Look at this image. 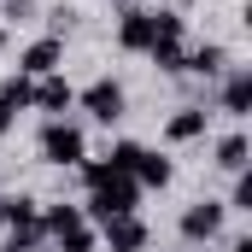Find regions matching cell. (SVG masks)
<instances>
[{
	"instance_id": "obj_24",
	"label": "cell",
	"mask_w": 252,
	"mask_h": 252,
	"mask_svg": "<svg viewBox=\"0 0 252 252\" xmlns=\"http://www.w3.org/2000/svg\"><path fill=\"white\" fill-rule=\"evenodd\" d=\"M0 47H6V24H0Z\"/></svg>"
},
{
	"instance_id": "obj_20",
	"label": "cell",
	"mask_w": 252,
	"mask_h": 252,
	"mask_svg": "<svg viewBox=\"0 0 252 252\" xmlns=\"http://www.w3.org/2000/svg\"><path fill=\"white\" fill-rule=\"evenodd\" d=\"M70 24H76V12H70V6H53V35H59V41H64Z\"/></svg>"
},
{
	"instance_id": "obj_16",
	"label": "cell",
	"mask_w": 252,
	"mask_h": 252,
	"mask_svg": "<svg viewBox=\"0 0 252 252\" xmlns=\"http://www.w3.org/2000/svg\"><path fill=\"white\" fill-rule=\"evenodd\" d=\"M30 94H35V82H30V76H6V82H0V106H6V112H24V106H30Z\"/></svg>"
},
{
	"instance_id": "obj_21",
	"label": "cell",
	"mask_w": 252,
	"mask_h": 252,
	"mask_svg": "<svg viewBox=\"0 0 252 252\" xmlns=\"http://www.w3.org/2000/svg\"><path fill=\"white\" fill-rule=\"evenodd\" d=\"M12 118H18V112H6V106H0V135H6V129H12Z\"/></svg>"
},
{
	"instance_id": "obj_18",
	"label": "cell",
	"mask_w": 252,
	"mask_h": 252,
	"mask_svg": "<svg viewBox=\"0 0 252 252\" xmlns=\"http://www.w3.org/2000/svg\"><path fill=\"white\" fill-rule=\"evenodd\" d=\"M0 18H6V24H30V18H35V0H6Z\"/></svg>"
},
{
	"instance_id": "obj_6",
	"label": "cell",
	"mask_w": 252,
	"mask_h": 252,
	"mask_svg": "<svg viewBox=\"0 0 252 252\" xmlns=\"http://www.w3.org/2000/svg\"><path fill=\"white\" fill-rule=\"evenodd\" d=\"M100 229V247L106 252H147V241H153V229L129 211V217H106V223H94Z\"/></svg>"
},
{
	"instance_id": "obj_19",
	"label": "cell",
	"mask_w": 252,
	"mask_h": 252,
	"mask_svg": "<svg viewBox=\"0 0 252 252\" xmlns=\"http://www.w3.org/2000/svg\"><path fill=\"white\" fill-rule=\"evenodd\" d=\"M229 211H252V176H247V170L235 176V199H229Z\"/></svg>"
},
{
	"instance_id": "obj_5",
	"label": "cell",
	"mask_w": 252,
	"mask_h": 252,
	"mask_svg": "<svg viewBox=\"0 0 252 252\" xmlns=\"http://www.w3.org/2000/svg\"><path fill=\"white\" fill-rule=\"evenodd\" d=\"M76 106H82V112H88L94 124H118L129 100H124V82H112V76H100V82H88V88L76 94Z\"/></svg>"
},
{
	"instance_id": "obj_7",
	"label": "cell",
	"mask_w": 252,
	"mask_h": 252,
	"mask_svg": "<svg viewBox=\"0 0 252 252\" xmlns=\"http://www.w3.org/2000/svg\"><path fill=\"white\" fill-rule=\"evenodd\" d=\"M59 64H64V41H59V35H41V41H30V47L18 53V76L41 82V76H53Z\"/></svg>"
},
{
	"instance_id": "obj_14",
	"label": "cell",
	"mask_w": 252,
	"mask_h": 252,
	"mask_svg": "<svg viewBox=\"0 0 252 252\" xmlns=\"http://www.w3.org/2000/svg\"><path fill=\"white\" fill-rule=\"evenodd\" d=\"M170 176H176V164H170L164 153H153V147H141V158H135V182H141V188H164Z\"/></svg>"
},
{
	"instance_id": "obj_3",
	"label": "cell",
	"mask_w": 252,
	"mask_h": 252,
	"mask_svg": "<svg viewBox=\"0 0 252 252\" xmlns=\"http://www.w3.org/2000/svg\"><path fill=\"white\" fill-rule=\"evenodd\" d=\"M182 53H188V24L176 12H153V47H147V59L164 76H182Z\"/></svg>"
},
{
	"instance_id": "obj_2",
	"label": "cell",
	"mask_w": 252,
	"mask_h": 252,
	"mask_svg": "<svg viewBox=\"0 0 252 252\" xmlns=\"http://www.w3.org/2000/svg\"><path fill=\"white\" fill-rule=\"evenodd\" d=\"M135 199H141V182L112 170L106 182H94V188H88V205H82V217H88V223H106V217H129V211H135Z\"/></svg>"
},
{
	"instance_id": "obj_25",
	"label": "cell",
	"mask_w": 252,
	"mask_h": 252,
	"mask_svg": "<svg viewBox=\"0 0 252 252\" xmlns=\"http://www.w3.org/2000/svg\"><path fill=\"white\" fill-rule=\"evenodd\" d=\"M0 252H6V247H0Z\"/></svg>"
},
{
	"instance_id": "obj_12",
	"label": "cell",
	"mask_w": 252,
	"mask_h": 252,
	"mask_svg": "<svg viewBox=\"0 0 252 252\" xmlns=\"http://www.w3.org/2000/svg\"><path fill=\"white\" fill-rule=\"evenodd\" d=\"M182 70H193V76H205V82H211V76H223V70H229V47H223V41H199V47L182 53Z\"/></svg>"
},
{
	"instance_id": "obj_17",
	"label": "cell",
	"mask_w": 252,
	"mask_h": 252,
	"mask_svg": "<svg viewBox=\"0 0 252 252\" xmlns=\"http://www.w3.org/2000/svg\"><path fill=\"white\" fill-rule=\"evenodd\" d=\"M135 158H141V141H118V147L106 153V170H118V176H135Z\"/></svg>"
},
{
	"instance_id": "obj_8",
	"label": "cell",
	"mask_w": 252,
	"mask_h": 252,
	"mask_svg": "<svg viewBox=\"0 0 252 252\" xmlns=\"http://www.w3.org/2000/svg\"><path fill=\"white\" fill-rule=\"evenodd\" d=\"M223 211L229 205H217V199H193L188 211H182V241H193V247L199 241H217L223 235Z\"/></svg>"
},
{
	"instance_id": "obj_9",
	"label": "cell",
	"mask_w": 252,
	"mask_h": 252,
	"mask_svg": "<svg viewBox=\"0 0 252 252\" xmlns=\"http://www.w3.org/2000/svg\"><path fill=\"white\" fill-rule=\"evenodd\" d=\"M118 47L124 53H147L153 47V12L147 6H124L118 12Z\"/></svg>"
},
{
	"instance_id": "obj_11",
	"label": "cell",
	"mask_w": 252,
	"mask_h": 252,
	"mask_svg": "<svg viewBox=\"0 0 252 252\" xmlns=\"http://www.w3.org/2000/svg\"><path fill=\"white\" fill-rule=\"evenodd\" d=\"M217 106H223L229 118H247V112H252V70H223Z\"/></svg>"
},
{
	"instance_id": "obj_15",
	"label": "cell",
	"mask_w": 252,
	"mask_h": 252,
	"mask_svg": "<svg viewBox=\"0 0 252 252\" xmlns=\"http://www.w3.org/2000/svg\"><path fill=\"white\" fill-rule=\"evenodd\" d=\"M247 158H252V141H247V135H223V141H217V170L241 176V170H247Z\"/></svg>"
},
{
	"instance_id": "obj_13",
	"label": "cell",
	"mask_w": 252,
	"mask_h": 252,
	"mask_svg": "<svg viewBox=\"0 0 252 252\" xmlns=\"http://www.w3.org/2000/svg\"><path fill=\"white\" fill-rule=\"evenodd\" d=\"M205 118H211L205 106H182V112L164 124V141H170V147H182V141H199V135H205Z\"/></svg>"
},
{
	"instance_id": "obj_23",
	"label": "cell",
	"mask_w": 252,
	"mask_h": 252,
	"mask_svg": "<svg viewBox=\"0 0 252 252\" xmlns=\"http://www.w3.org/2000/svg\"><path fill=\"white\" fill-rule=\"evenodd\" d=\"M0 229H6V193H0Z\"/></svg>"
},
{
	"instance_id": "obj_1",
	"label": "cell",
	"mask_w": 252,
	"mask_h": 252,
	"mask_svg": "<svg viewBox=\"0 0 252 252\" xmlns=\"http://www.w3.org/2000/svg\"><path fill=\"white\" fill-rule=\"evenodd\" d=\"M41 235L59 252H100V229L82 217V205H41Z\"/></svg>"
},
{
	"instance_id": "obj_4",
	"label": "cell",
	"mask_w": 252,
	"mask_h": 252,
	"mask_svg": "<svg viewBox=\"0 0 252 252\" xmlns=\"http://www.w3.org/2000/svg\"><path fill=\"white\" fill-rule=\"evenodd\" d=\"M41 158L59 164V170H76L88 158V135L76 124H64V118H47V129H41Z\"/></svg>"
},
{
	"instance_id": "obj_10",
	"label": "cell",
	"mask_w": 252,
	"mask_h": 252,
	"mask_svg": "<svg viewBox=\"0 0 252 252\" xmlns=\"http://www.w3.org/2000/svg\"><path fill=\"white\" fill-rule=\"evenodd\" d=\"M30 106H35V112H47V118H64V112L76 106V88H70V82H64L59 70H53V76H41V82H35Z\"/></svg>"
},
{
	"instance_id": "obj_22",
	"label": "cell",
	"mask_w": 252,
	"mask_h": 252,
	"mask_svg": "<svg viewBox=\"0 0 252 252\" xmlns=\"http://www.w3.org/2000/svg\"><path fill=\"white\" fill-rule=\"evenodd\" d=\"M229 252H252V241H235V247H229Z\"/></svg>"
}]
</instances>
